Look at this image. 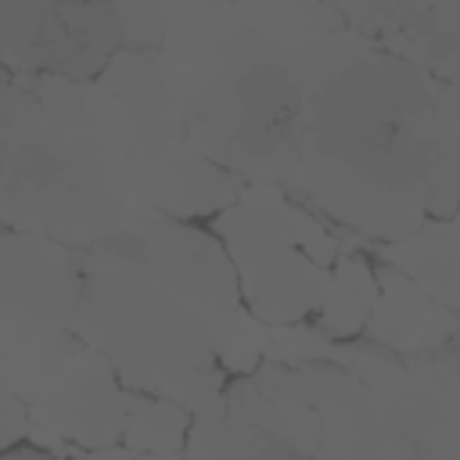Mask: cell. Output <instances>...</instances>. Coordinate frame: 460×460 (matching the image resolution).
I'll list each match as a JSON object with an SVG mask.
<instances>
[{
	"instance_id": "7402d4cb",
	"label": "cell",
	"mask_w": 460,
	"mask_h": 460,
	"mask_svg": "<svg viewBox=\"0 0 460 460\" xmlns=\"http://www.w3.org/2000/svg\"><path fill=\"white\" fill-rule=\"evenodd\" d=\"M75 460H137V453L119 446H101V449H79Z\"/></svg>"
},
{
	"instance_id": "3957f363",
	"label": "cell",
	"mask_w": 460,
	"mask_h": 460,
	"mask_svg": "<svg viewBox=\"0 0 460 460\" xmlns=\"http://www.w3.org/2000/svg\"><path fill=\"white\" fill-rule=\"evenodd\" d=\"M201 313L151 280L115 241L86 248L75 305V338L140 392L205 410L223 377Z\"/></svg>"
},
{
	"instance_id": "cb8c5ba5",
	"label": "cell",
	"mask_w": 460,
	"mask_h": 460,
	"mask_svg": "<svg viewBox=\"0 0 460 460\" xmlns=\"http://www.w3.org/2000/svg\"><path fill=\"white\" fill-rule=\"evenodd\" d=\"M11 460H47V456H11Z\"/></svg>"
},
{
	"instance_id": "7a4b0ae2",
	"label": "cell",
	"mask_w": 460,
	"mask_h": 460,
	"mask_svg": "<svg viewBox=\"0 0 460 460\" xmlns=\"http://www.w3.org/2000/svg\"><path fill=\"white\" fill-rule=\"evenodd\" d=\"M158 61L198 155L252 183H291L302 83L284 47L234 7H165Z\"/></svg>"
},
{
	"instance_id": "603a6c76",
	"label": "cell",
	"mask_w": 460,
	"mask_h": 460,
	"mask_svg": "<svg viewBox=\"0 0 460 460\" xmlns=\"http://www.w3.org/2000/svg\"><path fill=\"white\" fill-rule=\"evenodd\" d=\"M11 93H14V83H11V79H7V72L0 68V115H4L7 101H11Z\"/></svg>"
},
{
	"instance_id": "e0dca14e",
	"label": "cell",
	"mask_w": 460,
	"mask_h": 460,
	"mask_svg": "<svg viewBox=\"0 0 460 460\" xmlns=\"http://www.w3.org/2000/svg\"><path fill=\"white\" fill-rule=\"evenodd\" d=\"M187 431H190V410L151 395V399H129V413H126V449H133L137 456H176L187 446Z\"/></svg>"
},
{
	"instance_id": "8fae6325",
	"label": "cell",
	"mask_w": 460,
	"mask_h": 460,
	"mask_svg": "<svg viewBox=\"0 0 460 460\" xmlns=\"http://www.w3.org/2000/svg\"><path fill=\"white\" fill-rule=\"evenodd\" d=\"M115 244L151 280H158L169 295H176L183 305H190L205 320L241 309L234 266L223 244L212 241L208 234L147 212L133 230L115 237Z\"/></svg>"
},
{
	"instance_id": "8992f818",
	"label": "cell",
	"mask_w": 460,
	"mask_h": 460,
	"mask_svg": "<svg viewBox=\"0 0 460 460\" xmlns=\"http://www.w3.org/2000/svg\"><path fill=\"white\" fill-rule=\"evenodd\" d=\"M248 313L262 323H298L320 309L338 241L270 183L241 187L216 219Z\"/></svg>"
},
{
	"instance_id": "277c9868",
	"label": "cell",
	"mask_w": 460,
	"mask_h": 460,
	"mask_svg": "<svg viewBox=\"0 0 460 460\" xmlns=\"http://www.w3.org/2000/svg\"><path fill=\"white\" fill-rule=\"evenodd\" d=\"M147 212L126 194L93 129H58L25 86L0 115V223L61 248H97Z\"/></svg>"
},
{
	"instance_id": "4fadbf2b",
	"label": "cell",
	"mask_w": 460,
	"mask_h": 460,
	"mask_svg": "<svg viewBox=\"0 0 460 460\" xmlns=\"http://www.w3.org/2000/svg\"><path fill=\"white\" fill-rule=\"evenodd\" d=\"M219 406L252 428H262L277 438H284L288 446H295L302 456L316 453L320 442V424L309 402H302L284 381L280 374L270 367L262 374L241 377L237 385H230L226 392H219Z\"/></svg>"
},
{
	"instance_id": "9c48e42d",
	"label": "cell",
	"mask_w": 460,
	"mask_h": 460,
	"mask_svg": "<svg viewBox=\"0 0 460 460\" xmlns=\"http://www.w3.org/2000/svg\"><path fill=\"white\" fill-rule=\"evenodd\" d=\"M273 370L316 413L320 442L309 460H420L413 442L388 420L370 388L341 367L320 359Z\"/></svg>"
},
{
	"instance_id": "44dd1931",
	"label": "cell",
	"mask_w": 460,
	"mask_h": 460,
	"mask_svg": "<svg viewBox=\"0 0 460 460\" xmlns=\"http://www.w3.org/2000/svg\"><path fill=\"white\" fill-rule=\"evenodd\" d=\"M25 431H29V406L0 388V446L18 442Z\"/></svg>"
},
{
	"instance_id": "ffe728a7",
	"label": "cell",
	"mask_w": 460,
	"mask_h": 460,
	"mask_svg": "<svg viewBox=\"0 0 460 460\" xmlns=\"http://www.w3.org/2000/svg\"><path fill=\"white\" fill-rule=\"evenodd\" d=\"M119 40H126L133 50H151L165 36V7L155 4H115Z\"/></svg>"
},
{
	"instance_id": "2e32d148",
	"label": "cell",
	"mask_w": 460,
	"mask_h": 460,
	"mask_svg": "<svg viewBox=\"0 0 460 460\" xmlns=\"http://www.w3.org/2000/svg\"><path fill=\"white\" fill-rule=\"evenodd\" d=\"M374 295H377V280L363 259H356V255L334 259L327 295L320 302V331L327 338H349V334L363 331Z\"/></svg>"
},
{
	"instance_id": "5b68a950",
	"label": "cell",
	"mask_w": 460,
	"mask_h": 460,
	"mask_svg": "<svg viewBox=\"0 0 460 460\" xmlns=\"http://www.w3.org/2000/svg\"><path fill=\"white\" fill-rule=\"evenodd\" d=\"M90 122L119 183L151 216H205L237 201L241 183L194 151L155 50H115L90 83Z\"/></svg>"
},
{
	"instance_id": "9a60e30c",
	"label": "cell",
	"mask_w": 460,
	"mask_h": 460,
	"mask_svg": "<svg viewBox=\"0 0 460 460\" xmlns=\"http://www.w3.org/2000/svg\"><path fill=\"white\" fill-rule=\"evenodd\" d=\"M187 456L190 460H309L284 438L234 420L219 399L198 410V420L187 431Z\"/></svg>"
},
{
	"instance_id": "30bf717a",
	"label": "cell",
	"mask_w": 460,
	"mask_h": 460,
	"mask_svg": "<svg viewBox=\"0 0 460 460\" xmlns=\"http://www.w3.org/2000/svg\"><path fill=\"white\" fill-rule=\"evenodd\" d=\"M25 406H29L25 435L36 446L50 453H65V449L79 453V449L115 446V438L126 428L129 395L119 388L108 359L79 341L68 363Z\"/></svg>"
},
{
	"instance_id": "52a82bcc",
	"label": "cell",
	"mask_w": 460,
	"mask_h": 460,
	"mask_svg": "<svg viewBox=\"0 0 460 460\" xmlns=\"http://www.w3.org/2000/svg\"><path fill=\"white\" fill-rule=\"evenodd\" d=\"M79 273L72 255L32 234H0V388L32 402L68 363Z\"/></svg>"
},
{
	"instance_id": "ba28073f",
	"label": "cell",
	"mask_w": 460,
	"mask_h": 460,
	"mask_svg": "<svg viewBox=\"0 0 460 460\" xmlns=\"http://www.w3.org/2000/svg\"><path fill=\"white\" fill-rule=\"evenodd\" d=\"M115 4H0V68L93 79L115 58Z\"/></svg>"
},
{
	"instance_id": "7c38bea8",
	"label": "cell",
	"mask_w": 460,
	"mask_h": 460,
	"mask_svg": "<svg viewBox=\"0 0 460 460\" xmlns=\"http://www.w3.org/2000/svg\"><path fill=\"white\" fill-rule=\"evenodd\" d=\"M377 295L367 313V331L377 341V349L420 356L435 352L438 345H449L456 334V309L438 305L431 295H424L413 280H406L395 270L374 273Z\"/></svg>"
},
{
	"instance_id": "5bb4252c",
	"label": "cell",
	"mask_w": 460,
	"mask_h": 460,
	"mask_svg": "<svg viewBox=\"0 0 460 460\" xmlns=\"http://www.w3.org/2000/svg\"><path fill=\"white\" fill-rule=\"evenodd\" d=\"M381 259L395 273L413 280L424 295H431L438 305L456 309V219H424L406 237L381 244Z\"/></svg>"
},
{
	"instance_id": "6da1fadb",
	"label": "cell",
	"mask_w": 460,
	"mask_h": 460,
	"mask_svg": "<svg viewBox=\"0 0 460 460\" xmlns=\"http://www.w3.org/2000/svg\"><path fill=\"white\" fill-rule=\"evenodd\" d=\"M456 86L377 50L302 93L295 180L338 223L399 241L456 212Z\"/></svg>"
},
{
	"instance_id": "d6986e66",
	"label": "cell",
	"mask_w": 460,
	"mask_h": 460,
	"mask_svg": "<svg viewBox=\"0 0 460 460\" xmlns=\"http://www.w3.org/2000/svg\"><path fill=\"white\" fill-rule=\"evenodd\" d=\"M331 338L320 327H305L298 323H266V338H262V356L273 367H305V363H320L331 352Z\"/></svg>"
},
{
	"instance_id": "ac0fdd59",
	"label": "cell",
	"mask_w": 460,
	"mask_h": 460,
	"mask_svg": "<svg viewBox=\"0 0 460 460\" xmlns=\"http://www.w3.org/2000/svg\"><path fill=\"white\" fill-rule=\"evenodd\" d=\"M262 338H266V323L255 320L244 309L223 313L208 323V345L212 356L223 370L230 374H252L262 359Z\"/></svg>"
}]
</instances>
